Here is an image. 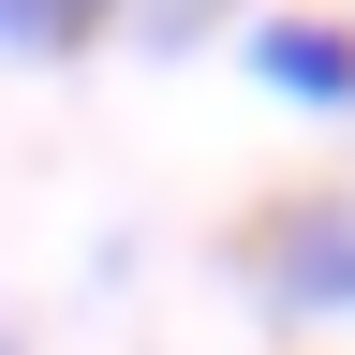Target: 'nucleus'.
Returning a JSON list of instances; mask_svg holds the SVG:
<instances>
[{
    "instance_id": "4",
    "label": "nucleus",
    "mask_w": 355,
    "mask_h": 355,
    "mask_svg": "<svg viewBox=\"0 0 355 355\" xmlns=\"http://www.w3.org/2000/svg\"><path fill=\"white\" fill-rule=\"evenodd\" d=\"M222 30H252V0H133L119 15V44H148V60H193V44H222Z\"/></svg>"
},
{
    "instance_id": "3",
    "label": "nucleus",
    "mask_w": 355,
    "mask_h": 355,
    "mask_svg": "<svg viewBox=\"0 0 355 355\" xmlns=\"http://www.w3.org/2000/svg\"><path fill=\"white\" fill-rule=\"evenodd\" d=\"M133 0H0V60H74V44H104Z\"/></svg>"
},
{
    "instance_id": "2",
    "label": "nucleus",
    "mask_w": 355,
    "mask_h": 355,
    "mask_svg": "<svg viewBox=\"0 0 355 355\" xmlns=\"http://www.w3.org/2000/svg\"><path fill=\"white\" fill-rule=\"evenodd\" d=\"M237 60H252L266 104H296V119H355V30H340V15H252Z\"/></svg>"
},
{
    "instance_id": "5",
    "label": "nucleus",
    "mask_w": 355,
    "mask_h": 355,
    "mask_svg": "<svg viewBox=\"0 0 355 355\" xmlns=\"http://www.w3.org/2000/svg\"><path fill=\"white\" fill-rule=\"evenodd\" d=\"M0 355H15V326H0Z\"/></svg>"
},
{
    "instance_id": "1",
    "label": "nucleus",
    "mask_w": 355,
    "mask_h": 355,
    "mask_svg": "<svg viewBox=\"0 0 355 355\" xmlns=\"http://www.w3.org/2000/svg\"><path fill=\"white\" fill-rule=\"evenodd\" d=\"M252 282L266 311H355V193H296V207H266L252 222Z\"/></svg>"
}]
</instances>
